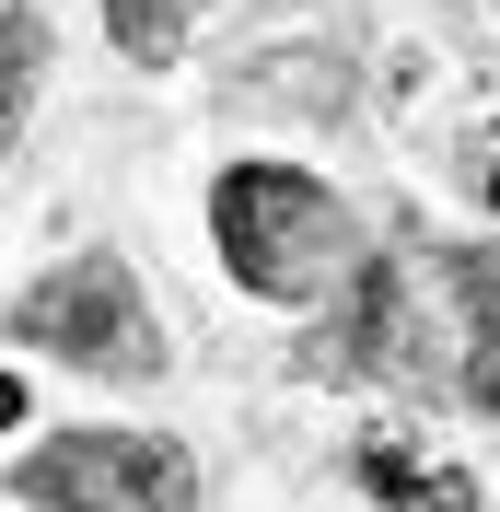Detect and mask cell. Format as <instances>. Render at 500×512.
<instances>
[{"mask_svg":"<svg viewBox=\"0 0 500 512\" xmlns=\"http://www.w3.org/2000/svg\"><path fill=\"white\" fill-rule=\"evenodd\" d=\"M338 373L500 408V245H384L326 326Z\"/></svg>","mask_w":500,"mask_h":512,"instance_id":"obj_1","label":"cell"},{"mask_svg":"<svg viewBox=\"0 0 500 512\" xmlns=\"http://www.w3.org/2000/svg\"><path fill=\"white\" fill-rule=\"evenodd\" d=\"M210 233H221V268L256 303H314L349 268V210L291 163H233L210 187Z\"/></svg>","mask_w":500,"mask_h":512,"instance_id":"obj_2","label":"cell"},{"mask_svg":"<svg viewBox=\"0 0 500 512\" xmlns=\"http://www.w3.org/2000/svg\"><path fill=\"white\" fill-rule=\"evenodd\" d=\"M12 338H24V350H59L70 373H117V384L163 361L152 303H140V280H128V256H105V245L24 291V303H12Z\"/></svg>","mask_w":500,"mask_h":512,"instance_id":"obj_3","label":"cell"},{"mask_svg":"<svg viewBox=\"0 0 500 512\" xmlns=\"http://www.w3.org/2000/svg\"><path fill=\"white\" fill-rule=\"evenodd\" d=\"M12 489L47 512H198V466L163 431H59L12 466Z\"/></svg>","mask_w":500,"mask_h":512,"instance_id":"obj_4","label":"cell"},{"mask_svg":"<svg viewBox=\"0 0 500 512\" xmlns=\"http://www.w3.org/2000/svg\"><path fill=\"white\" fill-rule=\"evenodd\" d=\"M361 489H373V501H396V512H477V489L454 478V466H419V454L407 443H361Z\"/></svg>","mask_w":500,"mask_h":512,"instance_id":"obj_5","label":"cell"},{"mask_svg":"<svg viewBox=\"0 0 500 512\" xmlns=\"http://www.w3.org/2000/svg\"><path fill=\"white\" fill-rule=\"evenodd\" d=\"M187 12L198 0H105V35H117L128 59H175L187 47Z\"/></svg>","mask_w":500,"mask_h":512,"instance_id":"obj_6","label":"cell"},{"mask_svg":"<svg viewBox=\"0 0 500 512\" xmlns=\"http://www.w3.org/2000/svg\"><path fill=\"white\" fill-rule=\"evenodd\" d=\"M35 70H47V35H35L24 12H0V152H12V128H24V105H35Z\"/></svg>","mask_w":500,"mask_h":512,"instance_id":"obj_7","label":"cell"},{"mask_svg":"<svg viewBox=\"0 0 500 512\" xmlns=\"http://www.w3.org/2000/svg\"><path fill=\"white\" fill-rule=\"evenodd\" d=\"M477 198H489V210H500V128H489V140H477Z\"/></svg>","mask_w":500,"mask_h":512,"instance_id":"obj_8","label":"cell"},{"mask_svg":"<svg viewBox=\"0 0 500 512\" xmlns=\"http://www.w3.org/2000/svg\"><path fill=\"white\" fill-rule=\"evenodd\" d=\"M12 419H24V384H12V373H0V431H12Z\"/></svg>","mask_w":500,"mask_h":512,"instance_id":"obj_9","label":"cell"}]
</instances>
